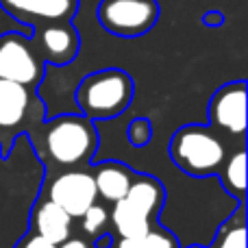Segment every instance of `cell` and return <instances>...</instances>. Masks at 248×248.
<instances>
[{
  "instance_id": "cell-10",
  "label": "cell",
  "mask_w": 248,
  "mask_h": 248,
  "mask_svg": "<svg viewBox=\"0 0 248 248\" xmlns=\"http://www.w3.org/2000/svg\"><path fill=\"white\" fill-rule=\"evenodd\" d=\"M0 7L26 24L68 22L78 9V0H0Z\"/></svg>"
},
{
  "instance_id": "cell-5",
  "label": "cell",
  "mask_w": 248,
  "mask_h": 248,
  "mask_svg": "<svg viewBox=\"0 0 248 248\" xmlns=\"http://www.w3.org/2000/svg\"><path fill=\"white\" fill-rule=\"evenodd\" d=\"M159 17L155 0H100L98 22L118 37H140L148 33Z\"/></svg>"
},
{
  "instance_id": "cell-15",
  "label": "cell",
  "mask_w": 248,
  "mask_h": 248,
  "mask_svg": "<svg viewBox=\"0 0 248 248\" xmlns=\"http://www.w3.org/2000/svg\"><path fill=\"white\" fill-rule=\"evenodd\" d=\"M246 209L244 201L237 205V211L218 229L209 246H189V248H246Z\"/></svg>"
},
{
  "instance_id": "cell-11",
  "label": "cell",
  "mask_w": 248,
  "mask_h": 248,
  "mask_svg": "<svg viewBox=\"0 0 248 248\" xmlns=\"http://www.w3.org/2000/svg\"><path fill=\"white\" fill-rule=\"evenodd\" d=\"M31 107V87L22 83L0 78V144L7 133V141L11 144V137L17 133L20 124L24 122L26 111Z\"/></svg>"
},
{
  "instance_id": "cell-14",
  "label": "cell",
  "mask_w": 248,
  "mask_h": 248,
  "mask_svg": "<svg viewBox=\"0 0 248 248\" xmlns=\"http://www.w3.org/2000/svg\"><path fill=\"white\" fill-rule=\"evenodd\" d=\"M218 174H220L224 189L231 196H235L237 202L244 201L246 198V153H244V148H237L231 157L224 159Z\"/></svg>"
},
{
  "instance_id": "cell-19",
  "label": "cell",
  "mask_w": 248,
  "mask_h": 248,
  "mask_svg": "<svg viewBox=\"0 0 248 248\" xmlns=\"http://www.w3.org/2000/svg\"><path fill=\"white\" fill-rule=\"evenodd\" d=\"M16 248H57L52 242H48L46 237H42L39 233H29V235L24 237V240H20L17 242V246Z\"/></svg>"
},
{
  "instance_id": "cell-18",
  "label": "cell",
  "mask_w": 248,
  "mask_h": 248,
  "mask_svg": "<svg viewBox=\"0 0 248 248\" xmlns=\"http://www.w3.org/2000/svg\"><path fill=\"white\" fill-rule=\"evenodd\" d=\"M150 137H153V126L146 118H135L128 124V141H131L135 148H144L148 146Z\"/></svg>"
},
{
  "instance_id": "cell-17",
  "label": "cell",
  "mask_w": 248,
  "mask_h": 248,
  "mask_svg": "<svg viewBox=\"0 0 248 248\" xmlns=\"http://www.w3.org/2000/svg\"><path fill=\"white\" fill-rule=\"evenodd\" d=\"M81 220H83V231H85L87 235L96 237V235H100V233H103L105 227H107L109 214H107V209H105L103 205L94 202V205H90L85 211H83Z\"/></svg>"
},
{
  "instance_id": "cell-3",
  "label": "cell",
  "mask_w": 248,
  "mask_h": 248,
  "mask_svg": "<svg viewBox=\"0 0 248 248\" xmlns=\"http://www.w3.org/2000/svg\"><path fill=\"white\" fill-rule=\"evenodd\" d=\"M44 144L55 163L65 168H85L98 148V133L90 118L61 116L48 122Z\"/></svg>"
},
{
  "instance_id": "cell-22",
  "label": "cell",
  "mask_w": 248,
  "mask_h": 248,
  "mask_svg": "<svg viewBox=\"0 0 248 248\" xmlns=\"http://www.w3.org/2000/svg\"><path fill=\"white\" fill-rule=\"evenodd\" d=\"M205 22H207V24H214V26H218L220 24V22H222V16H220V13H207V16H205Z\"/></svg>"
},
{
  "instance_id": "cell-12",
  "label": "cell",
  "mask_w": 248,
  "mask_h": 248,
  "mask_svg": "<svg viewBox=\"0 0 248 248\" xmlns=\"http://www.w3.org/2000/svg\"><path fill=\"white\" fill-rule=\"evenodd\" d=\"M72 216L68 211H63L57 202H52L50 198L39 201L33 209V229L35 233H39L42 237H46L52 244H61L63 240H68L72 235Z\"/></svg>"
},
{
  "instance_id": "cell-1",
  "label": "cell",
  "mask_w": 248,
  "mask_h": 248,
  "mask_svg": "<svg viewBox=\"0 0 248 248\" xmlns=\"http://www.w3.org/2000/svg\"><path fill=\"white\" fill-rule=\"evenodd\" d=\"M133 103V78L120 68L87 74L77 87V105L90 120L118 118Z\"/></svg>"
},
{
  "instance_id": "cell-20",
  "label": "cell",
  "mask_w": 248,
  "mask_h": 248,
  "mask_svg": "<svg viewBox=\"0 0 248 248\" xmlns=\"http://www.w3.org/2000/svg\"><path fill=\"white\" fill-rule=\"evenodd\" d=\"M57 248H90L85 240H81V237H72L70 235L68 240H63L61 244H57Z\"/></svg>"
},
{
  "instance_id": "cell-4",
  "label": "cell",
  "mask_w": 248,
  "mask_h": 248,
  "mask_svg": "<svg viewBox=\"0 0 248 248\" xmlns=\"http://www.w3.org/2000/svg\"><path fill=\"white\" fill-rule=\"evenodd\" d=\"M161 183L153 176H133L128 192L113 202L111 222L120 237H135L153 227V220L163 205Z\"/></svg>"
},
{
  "instance_id": "cell-2",
  "label": "cell",
  "mask_w": 248,
  "mask_h": 248,
  "mask_svg": "<svg viewBox=\"0 0 248 248\" xmlns=\"http://www.w3.org/2000/svg\"><path fill=\"white\" fill-rule=\"evenodd\" d=\"M170 157L179 170L192 176L218 174L227 159V148L211 126L187 124L170 140Z\"/></svg>"
},
{
  "instance_id": "cell-21",
  "label": "cell",
  "mask_w": 248,
  "mask_h": 248,
  "mask_svg": "<svg viewBox=\"0 0 248 248\" xmlns=\"http://www.w3.org/2000/svg\"><path fill=\"white\" fill-rule=\"evenodd\" d=\"M96 248H111L113 246V235L111 233H100V235H96Z\"/></svg>"
},
{
  "instance_id": "cell-16",
  "label": "cell",
  "mask_w": 248,
  "mask_h": 248,
  "mask_svg": "<svg viewBox=\"0 0 248 248\" xmlns=\"http://www.w3.org/2000/svg\"><path fill=\"white\" fill-rule=\"evenodd\" d=\"M116 248H179V242L168 229L150 227L146 233L135 237H120Z\"/></svg>"
},
{
  "instance_id": "cell-13",
  "label": "cell",
  "mask_w": 248,
  "mask_h": 248,
  "mask_svg": "<svg viewBox=\"0 0 248 248\" xmlns=\"http://www.w3.org/2000/svg\"><path fill=\"white\" fill-rule=\"evenodd\" d=\"M92 176H94V185L98 196H103L107 202L120 201L124 194L128 192L133 183V170L126 168L120 161H103L96 163L92 168Z\"/></svg>"
},
{
  "instance_id": "cell-8",
  "label": "cell",
  "mask_w": 248,
  "mask_h": 248,
  "mask_svg": "<svg viewBox=\"0 0 248 248\" xmlns=\"http://www.w3.org/2000/svg\"><path fill=\"white\" fill-rule=\"evenodd\" d=\"M211 128L224 131L229 135L244 137L246 131V83L235 81L222 85L209 100Z\"/></svg>"
},
{
  "instance_id": "cell-6",
  "label": "cell",
  "mask_w": 248,
  "mask_h": 248,
  "mask_svg": "<svg viewBox=\"0 0 248 248\" xmlns=\"http://www.w3.org/2000/svg\"><path fill=\"white\" fill-rule=\"evenodd\" d=\"M44 77V59L35 50L29 33L0 35V78L22 83L33 90Z\"/></svg>"
},
{
  "instance_id": "cell-7",
  "label": "cell",
  "mask_w": 248,
  "mask_h": 248,
  "mask_svg": "<svg viewBox=\"0 0 248 248\" xmlns=\"http://www.w3.org/2000/svg\"><path fill=\"white\" fill-rule=\"evenodd\" d=\"M48 198L68 211L72 218H81L83 211L90 205H94L98 192L94 185V176L92 172L83 170V168H74L63 174H59L48 187Z\"/></svg>"
},
{
  "instance_id": "cell-9",
  "label": "cell",
  "mask_w": 248,
  "mask_h": 248,
  "mask_svg": "<svg viewBox=\"0 0 248 248\" xmlns=\"http://www.w3.org/2000/svg\"><path fill=\"white\" fill-rule=\"evenodd\" d=\"M31 42L44 59V63L52 65H68L78 55V46H81L78 33L70 24V20L35 24V33Z\"/></svg>"
}]
</instances>
